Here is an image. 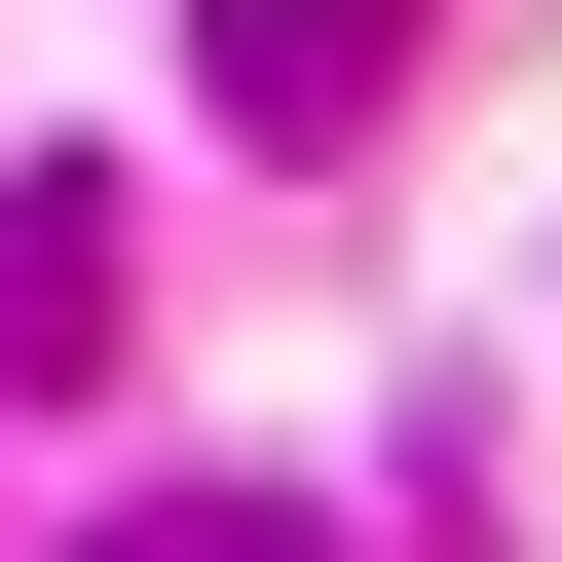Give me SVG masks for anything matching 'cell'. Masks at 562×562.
<instances>
[{
    "instance_id": "1",
    "label": "cell",
    "mask_w": 562,
    "mask_h": 562,
    "mask_svg": "<svg viewBox=\"0 0 562 562\" xmlns=\"http://www.w3.org/2000/svg\"><path fill=\"white\" fill-rule=\"evenodd\" d=\"M375 76H413V0H225V113H262V150H338Z\"/></svg>"
},
{
    "instance_id": "2",
    "label": "cell",
    "mask_w": 562,
    "mask_h": 562,
    "mask_svg": "<svg viewBox=\"0 0 562 562\" xmlns=\"http://www.w3.org/2000/svg\"><path fill=\"white\" fill-rule=\"evenodd\" d=\"M113 338V188H0V375H76Z\"/></svg>"
},
{
    "instance_id": "3",
    "label": "cell",
    "mask_w": 562,
    "mask_h": 562,
    "mask_svg": "<svg viewBox=\"0 0 562 562\" xmlns=\"http://www.w3.org/2000/svg\"><path fill=\"white\" fill-rule=\"evenodd\" d=\"M113 562H301V525H262V487H188V525H113Z\"/></svg>"
}]
</instances>
